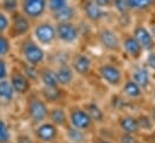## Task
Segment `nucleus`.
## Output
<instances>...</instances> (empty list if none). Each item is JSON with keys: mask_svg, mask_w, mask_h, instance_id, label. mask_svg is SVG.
Here are the masks:
<instances>
[{"mask_svg": "<svg viewBox=\"0 0 155 143\" xmlns=\"http://www.w3.org/2000/svg\"><path fill=\"white\" fill-rule=\"evenodd\" d=\"M65 90V88L63 87H57V88H45L42 89V95L45 98V101L48 102H57L58 100L61 99L63 96V91Z\"/></svg>", "mask_w": 155, "mask_h": 143, "instance_id": "nucleus-28", "label": "nucleus"}, {"mask_svg": "<svg viewBox=\"0 0 155 143\" xmlns=\"http://www.w3.org/2000/svg\"><path fill=\"white\" fill-rule=\"evenodd\" d=\"M68 115H69V124L78 129L81 131H84L89 135H94L97 132V126L88 114V112L84 109L81 102H72L66 106Z\"/></svg>", "mask_w": 155, "mask_h": 143, "instance_id": "nucleus-2", "label": "nucleus"}, {"mask_svg": "<svg viewBox=\"0 0 155 143\" xmlns=\"http://www.w3.org/2000/svg\"><path fill=\"white\" fill-rule=\"evenodd\" d=\"M16 143H35L29 136H25V135H22V136H19L18 138H17V141Z\"/></svg>", "mask_w": 155, "mask_h": 143, "instance_id": "nucleus-41", "label": "nucleus"}, {"mask_svg": "<svg viewBox=\"0 0 155 143\" xmlns=\"http://www.w3.org/2000/svg\"><path fill=\"white\" fill-rule=\"evenodd\" d=\"M34 134L42 143H59L64 137V131L48 120L38 124Z\"/></svg>", "mask_w": 155, "mask_h": 143, "instance_id": "nucleus-9", "label": "nucleus"}, {"mask_svg": "<svg viewBox=\"0 0 155 143\" xmlns=\"http://www.w3.org/2000/svg\"><path fill=\"white\" fill-rule=\"evenodd\" d=\"M125 71L144 90L147 96L150 94L155 83L154 75L143 65L142 62H131V65Z\"/></svg>", "mask_w": 155, "mask_h": 143, "instance_id": "nucleus-4", "label": "nucleus"}, {"mask_svg": "<svg viewBox=\"0 0 155 143\" xmlns=\"http://www.w3.org/2000/svg\"><path fill=\"white\" fill-rule=\"evenodd\" d=\"M114 126L123 132L141 136L138 121H137V118H136V112H131V111H126V109L118 112L116 115Z\"/></svg>", "mask_w": 155, "mask_h": 143, "instance_id": "nucleus-11", "label": "nucleus"}, {"mask_svg": "<svg viewBox=\"0 0 155 143\" xmlns=\"http://www.w3.org/2000/svg\"><path fill=\"white\" fill-rule=\"evenodd\" d=\"M47 120L53 123L54 125H57L58 128H60L61 130H64L69 124V115H68V109L64 106L57 105L49 108L48 111V117Z\"/></svg>", "mask_w": 155, "mask_h": 143, "instance_id": "nucleus-19", "label": "nucleus"}, {"mask_svg": "<svg viewBox=\"0 0 155 143\" xmlns=\"http://www.w3.org/2000/svg\"><path fill=\"white\" fill-rule=\"evenodd\" d=\"M52 15H53V19L57 23H59V22H76L78 15H79V11H78V7L71 5L69 2L65 7H63L61 10H59Z\"/></svg>", "mask_w": 155, "mask_h": 143, "instance_id": "nucleus-22", "label": "nucleus"}, {"mask_svg": "<svg viewBox=\"0 0 155 143\" xmlns=\"http://www.w3.org/2000/svg\"><path fill=\"white\" fill-rule=\"evenodd\" d=\"M68 4H69V0H48L47 7L52 13H54V12L61 10L63 7H65Z\"/></svg>", "mask_w": 155, "mask_h": 143, "instance_id": "nucleus-33", "label": "nucleus"}, {"mask_svg": "<svg viewBox=\"0 0 155 143\" xmlns=\"http://www.w3.org/2000/svg\"><path fill=\"white\" fill-rule=\"evenodd\" d=\"M34 36L40 46H52L58 40L55 25L48 22L38 24L34 29Z\"/></svg>", "mask_w": 155, "mask_h": 143, "instance_id": "nucleus-14", "label": "nucleus"}, {"mask_svg": "<svg viewBox=\"0 0 155 143\" xmlns=\"http://www.w3.org/2000/svg\"><path fill=\"white\" fill-rule=\"evenodd\" d=\"M15 90L10 83L8 79H1L0 81V100L8 102L13 99L15 96Z\"/></svg>", "mask_w": 155, "mask_h": 143, "instance_id": "nucleus-29", "label": "nucleus"}, {"mask_svg": "<svg viewBox=\"0 0 155 143\" xmlns=\"http://www.w3.org/2000/svg\"><path fill=\"white\" fill-rule=\"evenodd\" d=\"M121 41V54H125L131 62H141L144 55V49L137 42L130 32H123L120 34Z\"/></svg>", "mask_w": 155, "mask_h": 143, "instance_id": "nucleus-8", "label": "nucleus"}, {"mask_svg": "<svg viewBox=\"0 0 155 143\" xmlns=\"http://www.w3.org/2000/svg\"><path fill=\"white\" fill-rule=\"evenodd\" d=\"M57 38L66 46H72L79 42L82 37L81 27L76 22H59L55 24Z\"/></svg>", "mask_w": 155, "mask_h": 143, "instance_id": "nucleus-6", "label": "nucleus"}, {"mask_svg": "<svg viewBox=\"0 0 155 143\" xmlns=\"http://www.w3.org/2000/svg\"><path fill=\"white\" fill-rule=\"evenodd\" d=\"M54 70H55V75H57V79H58L59 85L65 88V89L74 85L76 78H78L75 71L72 70L71 65H70V62L58 64V68L54 69Z\"/></svg>", "mask_w": 155, "mask_h": 143, "instance_id": "nucleus-17", "label": "nucleus"}, {"mask_svg": "<svg viewBox=\"0 0 155 143\" xmlns=\"http://www.w3.org/2000/svg\"><path fill=\"white\" fill-rule=\"evenodd\" d=\"M136 118H137V121H138V126H140V131H141L142 137L154 134L155 124L146 109L137 111L136 112Z\"/></svg>", "mask_w": 155, "mask_h": 143, "instance_id": "nucleus-21", "label": "nucleus"}, {"mask_svg": "<svg viewBox=\"0 0 155 143\" xmlns=\"http://www.w3.org/2000/svg\"><path fill=\"white\" fill-rule=\"evenodd\" d=\"M146 143H149V142H146Z\"/></svg>", "mask_w": 155, "mask_h": 143, "instance_id": "nucleus-46", "label": "nucleus"}, {"mask_svg": "<svg viewBox=\"0 0 155 143\" xmlns=\"http://www.w3.org/2000/svg\"><path fill=\"white\" fill-rule=\"evenodd\" d=\"M118 91L127 102H141L148 98L144 90L127 73L125 75V79Z\"/></svg>", "mask_w": 155, "mask_h": 143, "instance_id": "nucleus-10", "label": "nucleus"}, {"mask_svg": "<svg viewBox=\"0 0 155 143\" xmlns=\"http://www.w3.org/2000/svg\"><path fill=\"white\" fill-rule=\"evenodd\" d=\"M132 12H148L155 8V0H129Z\"/></svg>", "mask_w": 155, "mask_h": 143, "instance_id": "nucleus-27", "label": "nucleus"}, {"mask_svg": "<svg viewBox=\"0 0 155 143\" xmlns=\"http://www.w3.org/2000/svg\"><path fill=\"white\" fill-rule=\"evenodd\" d=\"M148 27H149V30H150V33H152V35H153V37H154L155 40V24H148Z\"/></svg>", "mask_w": 155, "mask_h": 143, "instance_id": "nucleus-44", "label": "nucleus"}, {"mask_svg": "<svg viewBox=\"0 0 155 143\" xmlns=\"http://www.w3.org/2000/svg\"><path fill=\"white\" fill-rule=\"evenodd\" d=\"M10 83L15 90L16 94L19 95H24L27 93H29L30 88H31V81L19 70H13L10 73Z\"/></svg>", "mask_w": 155, "mask_h": 143, "instance_id": "nucleus-18", "label": "nucleus"}, {"mask_svg": "<svg viewBox=\"0 0 155 143\" xmlns=\"http://www.w3.org/2000/svg\"><path fill=\"white\" fill-rule=\"evenodd\" d=\"M143 109H146V111L148 112V114L150 115L152 120L154 121V124H155V104H153L152 101H148V102L144 105V108H143Z\"/></svg>", "mask_w": 155, "mask_h": 143, "instance_id": "nucleus-37", "label": "nucleus"}, {"mask_svg": "<svg viewBox=\"0 0 155 143\" xmlns=\"http://www.w3.org/2000/svg\"><path fill=\"white\" fill-rule=\"evenodd\" d=\"M90 143H117L113 138L111 137H107V136H104L99 132L91 135L90 137Z\"/></svg>", "mask_w": 155, "mask_h": 143, "instance_id": "nucleus-34", "label": "nucleus"}, {"mask_svg": "<svg viewBox=\"0 0 155 143\" xmlns=\"http://www.w3.org/2000/svg\"><path fill=\"white\" fill-rule=\"evenodd\" d=\"M96 42L97 45L107 53L111 54H121V41L120 34L114 28L107 25V24H100L97 25L96 33Z\"/></svg>", "mask_w": 155, "mask_h": 143, "instance_id": "nucleus-3", "label": "nucleus"}, {"mask_svg": "<svg viewBox=\"0 0 155 143\" xmlns=\"http://www.w3.org/2000/svg\"><path fill=\"white\" fill-rule=\"evenodd\" d=\"M95 4H97L99 6H101L102 8H106V10H110L112 8V4H113V0H93Z\"/></svg>", "mask_w": 155, "mask_h": 143, "instance_id": "nucleus-40", "label": "nucleus"}, {"mask_svg": "<svg viewBox=\"0 0 155 143\" xmlns=\"http://www.w3.org/2000/svg\"><path fill=\"white\" fill-rule=\"evenodd\" d=\"M148 98H149V101H152L153 104H155V83L153 89H152V91H150V94L148 95Z\"/></svg>", "mask_w": 155, "mask_h": 143, "instance_id": "nucleus-42", "label": "nucleus"}, {"mask_svg": "<svg viewBox=\"0 0 155 143\" xmlns=\"http://www.w3.org/2000/svg\"><path fill=\"white\" fill-rule=\"evenodd\" d=\"M22 54L24 57V60L27 64H30L33 66H39L45 60V51L38 42L28 41L24 43L22 48Z\"/></svg>", "mask_w": 155, "mask_h": 143, "instance_id": "nucleus-16", "label": "nucleus"}, {"mask_svg": "<svg viewBox=\"0 0 155 143\" xmlns=\"http://www.w3.org/2000/svg\"><path fill=\"white\" fill-rule=\"evenodd\" d=\"M112 8L116 11L117 15H126V13L132 12L129 0H113Z\"/></svg>", "mask_w": 155, "mask_h": 143, "instance_id": "nucleus-30", "label": "nucleus"}, {"mask_svg": "<svg viewBox=\"0 0 155 143\" xmlns=\"http://www.w3.org/2000/svg\"><path fill=\"white\" fill-rule=\"evenodd\" d=\"M2 5H4V7H5L7 11L12 12V11H15V10L17 8L18 1H17V0H2Z\"/></svg>", "mask_w": 155, "mask_h": 143, "instance_id": "nucleus-36", "label": "nucleus"}, {"mask_svg": "<svg viewBox=\"0 0 155 143\" xmlns=\"http://www.w3.org/2000/svg\"><path fill=\"white\" fill-rule=\"evenodd\" d=\"M7 76H8L7 65H6V63H5L2 59H0V81H1V79H6Z\"/></svg>", "mask_w": 155, "mask_h": 143, "instance_id": "nucleus-38", "label": "nucleus"}, {"mask_svg": "<svg viewBox=\"0 0 155 143\" xmlns=\"http://www.w3.org/2000/svg\"><path fill=\"white\" fill-rule=\"evenodd\" d=\"M95 75L106 87L118 91L125 79L126 71L117 63L102 62L95 64Z\"/></svg>", "mask_w": 155, "mask_h": 143, "instance_id": "nucleus-1", "label": "nucleus"}, {"mask_svg": "<svg viewBox=\"0 0 155 143\" xmlns=\"http://www.w3.org/2000/svg\"><path fill=\"white\" fill-rule=\"evenodd\" d=\"M132 36L137 40V42L142 46V48L144 49V52H149L155 49V40L148 24L146 23H134L131 27V32Z\"/></svg>", "mask_w": 155, "mask_h": 143, "instance_id": "nucleus-13", "label": "nucleus"}, {"mask_svg": "<svg viewBox=\"0 0 155 143\" xmlns=\"http://www.w3.org/2000/svg\"><path fill=\"white\" fill-rule=\"evenodd\" d=\"M48 111H49V107L43 99H41L39 96L30 98V100L28 102V113H29L30 119L34 123L40 124V123L47 120Z\"/></svg>", "mask_w": 155, "mask_h": 143, "instance_id": "nucleus-15", "label": "nucleus"}, {"mask_svg": "<svg viewBox=\"0 0 155 143\" xmlns=\"http://www.w3.org/2000/svg\"><path fill=\"white\" fill-rule=\"evenodd\" d=\"M79 1H81L79 11L85 18V21L95 25L104 24V22L107 18L108 10L102 8L101 6L95 4L93 0H79Z\"/></svg>", "mask_w": 155, "mask_h": 143, "instance_id": "nucleus-7", "label": "nucleus"}, {"mask_svg": "<svg viewBox=\"0 0 155 143\" xmlns=\"http://www.w3.org/2000/svg\"><path fill=\"white\" fill-rule=\"evenodd\" d=\"M47 7V0H23V11L30 18H39Z\"/></svg>", "mask_w": 155, "mask_h": 143, "instance_id": "nucleus-20", "label": "nucleus"}, {"mask_svg": "<svg viewBox=\"0 0 155 143\" xmlns=\"http://www.w3.org/2000/svg\"><path fill=\"white\" fill-rule=\"evenodd\" d=\"M84 109L88 112L93 121L96 124L97 128H102L105 125H108V115L106 109L102 107V105L94 99H85L81 102Z\"/></svg>", "mask_w": 155, "mask_h": 143, "instance_id": "nucleus-12", "label": "nucleus"}, {"mask_svg": "<svg viewBox=\"0 0 155 143\" xmlns=\"http://www.w3.org/2000/svg\"><path fill=\"white\" fill-rule=\"evenodd\" d=\"M10 52V42L4 35H0V58Z\"/></svg>", "mask_w": 155, "mask_h": 143, "instance_id": "nucleus-35", "label": "nucleus"}, {"mask_svg": "<svg viewBox=\"0 0 155 143\" xmlns=\"http://www.w3.org/2000/svg\"><path fill=\"white\" fill-rule=\"evenodd\" d=\"M12 29L15 32V34L17 35H24L25 33L29 32L30 29V23L28 21V18L23 15H17L13 18L12 22Z\"/></svg>", "mask_w": 155, "mask_h": 143, "instance_id": "nucleus-26", "label": "nucleus"}, {"mask_svg": "<svg viewBox=\"0 0 155 143\" xmlns=\"http://www.w3.org/2000/svg\"><path fill=\"white\" fill-rule=\"evenodd\" d=\"M148 24H155V8L152 10V13H150V18L148 21Z\"/></svg>", "mask_w": 155, "mask_h": 143, "instance_id": "nucleus-43", "label": "nucleus"}, {"mask_svg": "<svg viewBox=\"0 0 155 143\" xmlns=\"http://www.w3.org/2000/svg\"><path fill=\"white\" fill-rule=\"evenodd\" d=\"M64 137L69 143H90L91 135L81 131L78 129L72 128L71 125H68L64 130Z\"/></svg>", "mask_w": 155, "mask_h": 143, "instance_id": "nucleus-24", "label": "nucleus"}, {"mask_svg": "<svg viewBox=\"0 0 155 143\" xmlns=\"http://www.w3.org/2000/svg\"><path fill=\"white\" fill-rule=\"evenodd\" d=\"M141 62L153 75H155V49L146 52Z\"/></svg>", "mask_w": 155, "mask_h": 143, "instance_id": "nucleus-31", "label": "nucleus"}, {"mask_svg": "<svg viewBox=\"0 0 155 143\" xmlns=\"http://www.w3.org/2000/svg\"><path fill=\"white\" fill-rule=\"evenodd\" d=\"M75 1H76V0H75ZM77 1H79V0H77Z\"/></svg>", "mask_w": 155, "mask_h": 143, "instance_id": "nucleus-45", "label": "nucleus"}, {"mask_svg": "<svg viewBox=\"0 0 155 143\" xmlns=\"http://www.w3.org/2000/svg\"><path fill=\"white\" fill-rule=\"evenodd\" d=\"M110 130H111V135H104V136L113 138L117 143H146L142 136L123 132V131L118 130L116 126L110 128Z\"/></svg>", "mask_w": 155, "mask_h": 143, "instance_id": "nucleus-23", "label": "nucleus"}, {"mask_svg": "<svg viewBox=\"0 0 155 143\" xmlns=\"http://www.w3.org/2000/svg\"><path fill=\"white\" fill-rule=\"evenodd\" d=\"M39 78L41 79V83L45 88H57L60 87L57 79L55 70L51 68H46L39 72Z\"/></svg>", "mask_w": 155, "mask_h": 143, "instance_id": "nucleus-25", "label": "nucleus"}, {"mask_svg": "<svg viewBox=\"0 0 155 143\" xmlns=\"http://www.w3.org/2000/svg\"><path fill=\"white\" fill-rule=\"evenodd\" d=\"M70 65L78 78L89 79L95 73V63L85 52H76L70 59Z\"/></svg>", "mask_w": 155, "mask_h": 143, "instance_id": "nucleus-5", "label": "nucleus"}, {"mask_svg": "<svg viewBox=\"0 0 155 143\" xmlns=\"http://www.w3.org/2000/svg\"><path fill=\"white\" fill-rule=\"evenodd\" d=\"M7 28H8V19L4 13L0 12V33L5 32Z\"/></svg>", "mask_w": 155, "mask_h": 143, "instance_id": "nucleus-39", "label": "nucleus"}, {"mask_svg": "<svg viewBox=\"0 0 155 143\" xmlns=\"http://www.w3.org/2000/svg\"><path fill=\"white\" fill-rule=\"evenodd\" d=\"M11 140V132L7 124L0 119V143H8Z\"/></svg>", "mask_w": 155, "mask_h": 143, "instance_id": "nucleus-32", "label": "nucleus"}]
</instances>
